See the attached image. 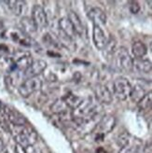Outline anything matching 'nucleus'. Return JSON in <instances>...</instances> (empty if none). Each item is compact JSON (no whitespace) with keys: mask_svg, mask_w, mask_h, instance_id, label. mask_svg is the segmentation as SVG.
Here are the masks:
<instances>
[{"mask_svg":"<svg viewBox=\"0 0 152 153\" xmlns=\"http://www.w3.org/2000/svg\"><path fill=\"white\" fill-rule=\"evenodd\" d=\"M88 18L93 22V25L102 26L106 24V15L105 11L98 7H94L90 9L88 13Z\"/></svg>","mask_w":152,"mask_h":153,"instance_id":"9b49d317","label":"nucleus"},{"mask_svg":"<svg viewBox=\"0 0 152 153\" xmlns=\"http://www.w3.org/2000/svg\"><path fill=\"white\" fill-rule=\"evenodd\" d=\"M129 10L133 14H137L140 11V5L137 1L129 2Z\"/></svg>","mask_w":152,"mask_h":153,"instance_id":"b1692460","label":"nucleus"},{"mask_svg":"<svg viewBox=\"0 0 152 153\" xmlns=\"http://www.w3.org/2000/svg\"><path fill=\"white\" fill-rule=\"evenodd\" d=\"M116 125V119L112 115H105L98 122L96 128L99 130V134H105L110 133Z\"/></svg>","mask_w":152,"mask_h":153,"instance_id":"6e6552de","label":"nucleus"},{"mask_svg":"<svg viewBox=\"0 0 152 153\" xmlns=\"http://www.w3.org/2000/svg\"><path fill=\"white\" fill-rule=\"evenodd\" d=\"M21 26L22 30L26 33V34H33L36 32L37 26L32 20V18L29 17H22L21 20Z\"/></svg>","mask_w":152,"mask_h":153,"instance_id":"f3484780","label":"nucleus"},{"mask_svg":"<svg viewBox=\"0 0 152 153\" xmlns=\"http://www.w3.org/2000/svg\"><path fill=\"white\" fill-rule=\"evenodd\" d=\"M32 20L37 26V28H45L48 26L47 13L40 5H35L32 9Z\"/></svg>","mask_w":152,"mask_h":153,"instance_id":"39448f33","label":"nucleus"},{"mask_svg":"<svg viewBox=\"0 0 152 153\" xmlns=\"http://www.w3.org/2000/svg\"><path fill=\"white\" fill-rule=\"evenodd\" d=\"M94 94L101 104H110L113 100V96L109 89L103 84H97L94 87Z\"/></svg>","mask_w":152,"mask_h":153,"instance_id":"1a4fd4ad","label":"nucleus"},{"mask_svg":"<svg viewBox=\"0 0 152 153\" xmlns=\"http://www.w3.org/2000/svg\"><path fill=\"white\" fill-rule=\"evenodd\" d=\"M33 62H34V60L31 55L24 54L22 56H20L16 61H15V67L19 70L24 72L30 67V65H32Z\"/></svg>","mask_w":152,"mask_h":153,"instance_id":"2eb2a0df","label":"nucleus"},{"mask_svg":"<svg viewBox=\"0 0 152 153\" xmlns=\"http://www.w3.org/2000/svg\"><path fill=\"white\" fill-rule=\"evenodd\" d=\"M132 52L135 58H144L148 52V48L142 41H135L132 46Z\"/></svg>","mask_w":152,"mask_h":153,"instance_id":"dca6fc26","label":"nucleus"},{"mask_svg":"<svg viewBox=\"0 0 152 153\" xmlns=\"http://www.w3.org/2000/svg\"><path fill=\"white\" fill-rule=\"evenodd\" d=\"M149 49H150V51H152V41H151L150 44H149Z\"/></svg>","mask_w":152,"mask_h":153,"instance_id":"c756f323","label":"nucleus"},{"mask_svg":"<svg viewBox=\"0 0 152 153\" xmlns=\"http://www.w3.org/2000/svg\"><path fill=\"white\" fill-rule=\"evenodd\" d=\"M43 81L40 76H35V78H30L26 79L24 82H22L18 91L19 94L22 97H29L31 94H33L36 91H39L42 88Z\"/></svg>","mask_w":152,"mask_h":153,"instance_id":"7ed1b4c3","label":"nucleus"},{"mask_svg":"<svg viewBox=\"0 0 152 153\" xmlns=\"http://www.w3.org/2000/svg\"><path fill=\"white\" fill-rule=\"evenodd\" d=\"M146 149L148 150V152H149V153H152V143L149 145V146H148V148H146Z\"/></svg>","mask_w":152,"mask_h":153,"instance_id":"c85d7f7f","label":"nucleus"},{"mask_svg":"<svg viewBox=\"0 0 152 153\" xmlns=\"http://www.w3.org/2000/svg\"><path fill=\"white\" fill-rule=\"evenodd\" d=\"M5 150V144L3 142V140L0 138V153H2Z\"/></svg>","mask_w":152,"mask_h":153,"instance_id":"bb28decb","label":"nucleus"},{"mask_svg":"<svg viewBox=\"0 0 152 153\" xmlns=\"http://www.w3.org/2000/svg\"><path fill=\"white\" fill-rule=\"evenodd\" d=\"M6 3L9 5L10 10L17 16H20V15L24 11V7L25 6V3L24 1H20V0H17V1H6Z\"/></svg>","mask_w":152,"mask_h":153,"instance_id":"412c9836","label":"nucleus"},{"mask_svg":"<svg viewBox=\"0 0 152 153\" xmlns=\"http://www.w3.org/2000/svg\"><path fill=\"white\" fill-rule=\"evenodd\" d=\"M133 67L138 72L148 73L152 70V63L148 59L135 58L133 60Z\"/></svg>","mask_w":152,"mask_h":153,"instance_id":"ddd939ff","label":"nucleus"},{"mask_svg":"<svg viewBox=\"0 0 152 153\" xmlns=\"http://www.w3.org/2000/svg\"><path fill=\"white\" fill-rule=\"evenodd\" d=\"M4 117L9 120V122L11 125L24 126L26 124V119L22 116L20 112L7 108V105H6L5 112H4Z\"/></svg>","mask_w":152,"mask_h":153,"instance_id":"423d86ee","label":"nucleus"},{"mask_svg":"<svg viewBox=\"0 0 152 153\" xmlns=\"http://www.w3.org/2000/svg\"><path fill=\"white\" fill-rule=\"evenodd\" d=\"M117 143L120 147V149H126V148H130V144H131V135L126 132L121 133L119 134L118 138H117Z\"/></svg>","mask_w":152,"mask_h":153,"instance_id":"5701e85b","label":"nucleus"},{"mask_svg":"<svg viewBox=\"0 0 152 153\" xmlns=\"http://www.w3.org/2000/svg\"><path fill=\"white\" fill-rule=\"evenodd\" d=\"M58 26H59V29H60L61 33H62V35L65 36L67 38H69L70 40L74 39L76 35H77L72 24L67 17L61 18L58 22Z\"/></svg>","mask_w":152,"mask_h":153,"instance_id":"f8f14e48","label":"nucleus"},{"mask_svg":"<svg viewBox=\"0 0 152 153\" xmlns=\"http://www.w3.org/2000/svg\"><path fill=\"white\" fill-rule=\"evenodd\" d=\"M132 88L130 81L125 78H119L113 82L114 94L120 101H124L130 97Z\"/></svg>","mask_w":152,"mask_h":153,"instance_id":"20e7f679","label":"nucleus"},{"mask_svg":"<svg viewBox=\"0 0 152 153\" xmlns=\"http://www.w3.org/2000/svg\"><path fill=\"white\" fill-rule=\"evenodd\" d=\"M146 94L147 93H146L145 89H144L141 85H139V84H137V85H135L132 88L130 97L134 103L138 104L144 98V96L146 95Z\"/></svg>","mask_w":152,"mask_h":153,"instance_id":"a211bd4d","label":"nucleus"},{"mask_svg":"<svg viewBox=\"0 0 152 153\" xmlns=\"http://www.w3.org/2000/svg\"><path fill=\"white\" fill-rule=\"evenodd\" d=\"M137 105L141 110H148L152 108V91H149L148 93H147Z\"/></svg>","mask_w":152,"mask_h":153,"instance_id":"4be33fe9","label":"nucleus"},{"mask_svg":"<svg viewBox=\"0 0 152 153\" xmlns=\"http://www.w3.org/2000/svg\"><path fill=\"white\" fill-rule=\"evenodd\" d=\"M25 151H26V153H41L40 149L39 148H36L35 145L26 147L25 148Z\"/></svg>","mask_w":152,"mask_h":153,"instance_id":"393cba45","label":"nucleus"},{"mask_svg":"<svg viewBox=\"0 0 152 153\" xmlns=\"http://www.w3.org/2000/svg\"><path fill=\"white\" fill-rule=\"evenodd\" d=\"M4 33V26H3V24L0 22V35H2Z\"/></svg>","mask_w":152,"mask_h":153,"instance_id":"cd10ccee","label":"nucleus"},{"mask_svg":"<svg viewBox=\"0 0 152 153\" xmlns=\"http://www.w3.org/2000/svg\"><path fill=\"white\" fill-rule=\"evenodd\" d=\"M93 40L95 47L98 50H104L105 48L106 44H108V37H106L105 33L102 29L101 26L93 25Z\"/></svg>","mask_w":152,"mask_h":153,"instance_id":"9d476101","label":"nucleus"},{"mask_svg":"<svg viewBox=\"0 0 152 153\" xmlns=\"http://www.w3.org/2000/svg\"><path fill=\"white\" fill-rule=\"evenodd\" d=\"M115 56V63L118 68L120 70L130 72L133 68V59L130 53L124 47H119L114 52Z\"/></svg>","mask_w":152,"mask_h":153,"instance_id":"f03ea898","label":"nucleus"},{"mask_svg":"<svg viewBox=\"0 0 152 153\" xmlns=\"http://www.w3.org/2000/svg\"><path fill=\"white\" fill-rule=\"evenodd\" d=\"M10 132L14 136L16 144L22 147H28L35 145L37 139V134L33 129L24 126H14L12 125Z\"/></svg>","mask_w":152,"mask_h":153,"instance_id":"f257e3e1","label":"nucleus"},{"mask_svg":"<svg viewBox=\"0 0 152 153\" xmlns=\"http://www.w3.org/2000/svg\"><path fill=\"white\" fill-rule=\"evenodd\" d=\"M64 100L65 101V103L67 104L68 105V108H71V109H76V108H78L79 105L82 103V99L77 95H75L73 94H67L65 98H64Z\"/></svg>","mask_w":152,"mask_h":153,"instance_id":"aec40b11","label":"nucleus"},{"mask_svg":"<svg viewBox=\"0 0 152 153\" xmlns=\"http://www.w3.org/2000/svg\"><path fill=\"white\" fill-rule=\"evenodd\" d=\"M15 153H26L25 148L21 146L19 144H16L15 145Z\"/></svg>","mask_w":152,"mask_h":153,"instance_id":"a878e982","label":"nucleus"},{"mask_svg":"<svg viewBox=\"0 0 152 153\" xmlns=\"http://www.w3.org/2000/svg\"><path fill=\"white\" fill-rule=\"evenodd\" d=\"M46 68H47V63L44 60L41 59L35 60L28 69L24 71V76L26 79L39 76V75L42 74Z\"/></svg>","mask_w":152,"mask_h":153,"instance_id":"0eeeda50","label":"nucleus"},{"mask_svg":"<svg viewBox=\"0 0 152 153\" xmlns=\"http://www.w3.org/2000/svg\"><path fill=\"white\" fill-rule=\"evenodd\" d=\"M67 18L69 19L70 22L72 24L76 33L79 35H82L83 32H84V26H83V24H82V22H81L79 15L75 11L71 10V11H69V13H68Z\"/></svg>","mask_w":152,"mask_h":153,"instance_id":"4468645a","label":"nucleus"},{"mask_svg":"<svg viewBox=\"0 0 152 153\" xmlns=\"http://www.w3.org/2000/svg\"><path fill=\"white\" fill-rule=\"evenodd\" d=\"M69 109L67 104L64 99H57V100L50 105V110L55 114H64Z\"/></svg>","mask_w":152,"mask_h":153,"instance_id":"6ab92c4d","label":"nucleus"}]
</instances>
